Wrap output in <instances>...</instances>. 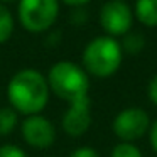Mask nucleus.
I'll use <instances>...</instances> for the list:
<instances>
[{"instance_id":"nucleus-16","label":"nucleus","mask_w":157,"mask_h":157,"mask_svg":"<svg viewBox=\"0 0 157 157\" xmlns=\"http://www.w3.org/2000/svg\"><path fill=\"white\" fill-rule=\"evenodd\" d=\"M149 140H150V145H152L154 152L157 154V120L150 123V128H149Z\"/></svg>"},{"instance_id":"nucleus-3","label":"nucleus","mask_w":157,"mask_h":157,"mask_svg":"<svg viewBox=\"0 0 157 157\" xmlns=\"http://www.w3.org/2000/svg\"><path fill=\"white\" fill-rule=\"evenodd\" d=\"M46 78L51 93L64 100L66 103L90 96V75L83 69L81 64L68 59L58 61L49 68Z\"/></svg>"},{"instance_id":"nucleus-4","label":"nucleus","mask_w":157,"mask_h":157,"mask_svg":"<svg viewBox=\"0 0 157 157\" xmlns=\"http://www.w3.org/2000/svg\"><path fill=\"white\" fill-rule=\"evenodd\" d=\"M59 7V0H19L17 21L27 32L42 34L58 21Z\"/></svg>"},{"instance_id":"nucleus-17","label":"nucleus","mask_w":157,"mask_h":157,"mask_svg":"<svg viewBox=\"0 0 157 157\" xmlns=\"http://www.w3.org/2000/svg\"><path fill=\"white\" fill-rule=\"evenodd\" d=\"M59 2H63L64 5H69V7H83L91 0H59Z\"/></svg>"},{"instance_id":"nucleus-12","label":"nucleus","mask_w":157,"mask_h":157,"mask_svg":"<svg viewBox=\"0 0 157 157\" xmlns=\"http://www.w3.org/2000/svg\"><path fill=\"white\" fill-rule=\"evenodd\" d=\"M110 157H142L140 149L132 142H120L112 149Z\"/></svg>"},{"instance_id":"nucleus-10","label":"nucleus","mask_w":157,"mask_h":157,"mask_svg":"<svg viewBox=\"0 0 157 157\" xmlns=\"http://www.w3.org/2000/svg\"><path fill=\"white\" fill-rule=\"evenodd\" d=\"M15 17L4 4H0V44L7 42L14 36Z\"/></svg>"},{"instance_id":"nucleus-5","label":"nucleus","mask_w":157,"mask_h":157,"mask_svg":"<svg viewBox=\"0 0 157 157\" xmlns=\"http://www.w3.org/2000/svg\"><path fill=\"white\" fill-rule=\"evenodd\" d=\"M133 9L125 0H108L100 9V25L110 37L127 36L133 25Z\"/></svg>"},{"instance_id":"nucleus-14","label":"nucleus","mask_w":157,"mask_h":157,"mask_svg":"<svg viewBox=\"0 0 157 157\" xmlns=\"http://www.w3.org/2000/svg\"><path fill=\"white\" fill-rule=\"evenodd\" d=\"M68 157H100V154L96 152L93 147L85 145V147H78V149H75Z\"/></svg>"},{"instance_id":"nucleus-13","label":"nucleus","mask_w":157,"mask_h":157,"mask_svg":"<svg viewBox=\"0 0 157 157\" xmlns=\"http://www.w3.org/2000/svg\"><path fill=\"white\" fill-rule=\"evenodd\" d=\"M0 157H27V154L15 144H4L0 145Z\"/></svg>"},{"instance_id":"nucleus-2","label":"nucleus","mask_w":157,"mask_h":157,"mask_svg":"<svg viewBox=\"0 0 157 157\" xmlns=\"http://www.w3.org/2000/svg\"><path fill=\"white\" fill-rule=\"evenodd\" d=\"M123 61V46L110 36H98L85 46L81 54L83 69L90 76L105 79L120 69Z\"/></svg>"},{"instance_id":"nucleus-1","label":"nucleus","mask_w":157,"mask_h":157,"mask_svg":"<svg viewBox=\"0 0 157 157\" xmlns=\"http://www.w3.org/2000/svg\"><path fill=\"white\" fill-rule=\"evenodd\" d=\"M49 95L51 90L46 75L34 68L19 69L7 83L9 106L24 117L44 112L49 103Z\"/></svg>"},{"instance_id":"nucleus-18","label":"nucleus","mask_w":157,"mask_h":157,"mask_svg":"<svg viewBox=\"0 0 157 157\" xmlns=\"http://www.w3.org/2000/svg\"><path fill=\"white\" fill-rule=\"evenodd\" d=\"M10 2H19V0H0V4H10Z\"/></svg>"},{"instance_id":"nucleus-8","label":"nucleus","mask_w":157,"mask_h":157,"mask_svg":"<svg viewBox=\"0 0 157 157\" xmlns=\"http://www.w3.org/2000/svg\"><path fill=\"white\" fill-rule=\"evenodd\" d=\"M61 127L69 137H81L91 127V100L90 96L68 103L64 115L61 120Z\"/></svg>"},{"instance_id":"nucleus-11","label":"nucleus","mask_w":157,"mask_h":157,"mask_svg":"<svg viewBox=\"0 0 157 157\" xmlns=\"http://www.w3.org/2000/svg\"><path fill=\"white\" fill-rule=\"evenodd\" d=\"M19 122V113L12 106H0V137H7L14 132Z\"/></svg>"},{"instance_id":"nucleus-6","label":"nucleus","mask_w":157,"mask_h":157,"mask_svg":"<svg viewBox=\"0 0 157 157\" xmlns=\"http://www.w3.org/2000/svg\"><path fill=\"white\" fill-rule=\"evenodd\" d=\"M150 118L149 113L142 108L130 106L123 108L115 115L112 122V130L122 142H135L149 133Z\"/></svg>"},{"instance_id":"nucleus-19","label":"nucleus","mask_w":157,"mask_h":157,"mask_svg":"<svg viewBox=\"0 0 157 157\" xmlns=\"http://www.w3.org/2000/svg\"><path fill=\"white\" fill-rule=\"evenodd\" d=\"M49 157H51V155H49Z\"/></svg>"},{"instance_id":"nucleus-9","label":"nucleus","mask_w":157,"mask_h":157,"mask_svg":"<svg viewBox=\"0 0 157 157\" xmlns=\"http://www.w3.org/2000/svg\"><path fill=\"white\" fill-rule=\"evenodd\" d=\"M133 17L145 27H157V0H135Z\"/></svg>"},{"instance_id":"nucleus-7","label":"nucleus","mask_w":157,"mask_h":157,"mask_svg":"<svg viewBox=\"0 0 157 157\" xmlns=\"http://www.w3.org/2000/svg\"><path fill=\"white\" fill-rule=\"evenodd\" d=\"M21 135L29 147H34L39 150L52 147L58 137L54 123L42 113L24 117L21 123Z\"/></svg>"},{"instance_id":"nucleus-15","label":"nucleus","mask_w":157,"mask_h":157,"mask_svg":"<svg viewBox=\"0 0 157 157\" xmlns=\"http://www.w3.org/2000/svg\"><path fill=\"white\" fill-rule=\"evenodd\" d=\"M147 95H149V100L157 106V73L152 76V79L149 81V86H147Z\"/></svg>"}]
</instances>
